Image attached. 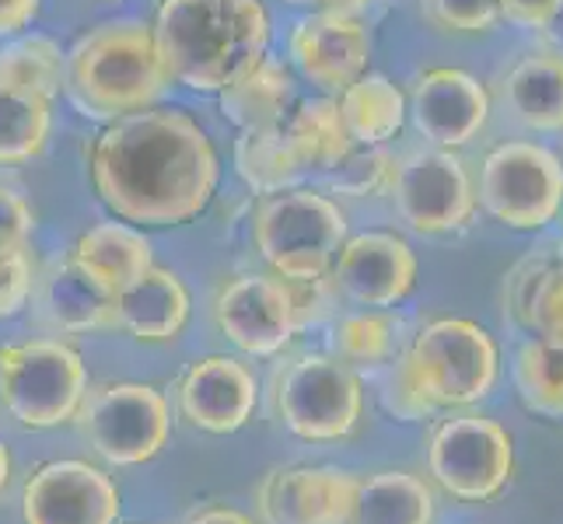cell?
<instances>
[{"mask_svg": "<svg viewBox=\"0 0 563 524\" xmlns=\"http://www.w3.org/2000/svg\"><path fill=\"white\" fill-rule=\"evenodd\" d=\"M85 168L112 218L144 231L197 221L221 186V154L210 133L168 105L99 126L85 144Z\"/></svg>", "mask_w": 563, "mask_h": 524, "instance_id": "obj_1", "label": "cell"}, {"mask_svg": "<svg viewBox=\"0 0 563 524\" xmlns=\"http://www.w3.org/2000/svg\"><path fill=\"white\" fill-rule=\"evenodd\" d=\"M172 85L218 94L269 53L274 22L263 0H162L154 11Z\"/></svg>", "mask_w": 563, "mask_h": 524, "instance_id": "obj_2", "label": "cell"}, {"mask_svg": "<svg viewBox=\"0 0 563 524\" xmlns=\"http://www.w3.org/2000/svg\"><path fill=\"white\" fill-rule=\"evenodd\" d=\"M172 85L158 35L144 18H109L67 49V102L91 123H112L165 99Z\"/></svg>", "mask_w": 563, "mask_h": 524, "instance_id": "obj_3", "label": "cell"}, {"mask_svg": "<svg viewBox=\"0 0 563 524\" xmlns=\"http://www.w3.org/2000/svg\"><path fill=\"white\" fill-rule=\"evenodd\" d=\"M346 242V213L319 189H284L252 213V245L277 277L290 283L333 274Z\"/></svg>", "mask_w": 563, "mask_h": 524, "instance_id": "obj_4", "label": "cell"}, {"mask_svg": "<svg viewBox=\"0 0 563 524\" xmlns=\"http://www.w3.org/2000/svg\"><path fill=\"white\" fill-rule=\"evenodd\" d=\"M88 399L85 357L64 339L0 346V402L25 431H53L77 420Z\"/></svg>", "mask_w": 563, "mask_h": 524, "instance_id": "obj_5", "label": "cell"}, {"mask_svg": "<svg viewBox=\"0 0 563 524\" xmlns=\"http://www.w3.org/2000/svg\"><path fill=\"white\" fill-rule=\"evenodd\" d=\"M277 416L301 441L329 444L357 431L364 388L351 364L333 354H301L277 375Z\"/></svg>", "mask_w": 563, "mask_h": 524, "instance_id": "obj_6", "label": "cell"}, {"mask_svg": "<svg viewBox=\"0 0 563 524\" xmlns=\"http://www.w3.org/2000/svg\"><path fill=\"white\" fill-rule=\"evenodd\" d=\"M479 207L511 231H542L563 213V161L539 141H504L479 168Z\"/></svg>", "mask_w": 563, "mask_h": 524, "instance_id": "obj_7", "label": "cell"}, {"mask_svg": "<svg viewBox=\"0 0 563 524\" xmlns=\"http://www.w3.org/2000/svg\"><path fill=\"white\" fill-rule=\"evenodd\" d=\"M427 395L441 410H470L487 399L500 375V349L479 322L434 319L406 346Z\"/></svg>", "mask_w": 563, "mask_h": 524, "instance_id": "obj_8", "label": "cell"}, {"mask_svg": "<svg viewBox=\"0 0 563 524\" xmlns=\"http://www.w3.org/2000/svg\"><path fill=\"white\" fill-rule=\"evenodd\" d=\"M427 465L444 493L462 503H487L515 476V441L497 420L462 410L434 426Z\"/></svg>", "mask_w": 563, "mask_h": 524, "instance_id": "obj_9", "label": "cell"}, {"mask_svg": "<svg viewBox=\"0 0 563 524\" xmlns=\"http://www.w3.org/2000/svg\"><path fill=\"white\" fill-rule=\"evenodd\" d=\"M77 423L95 455L120 469L158 458L172 437L168 399L144 381H109L95 388L77 413Z\"/></svg>", "mask_w": 563, "mask_h": 524, "instance_id": "obj_10", "label": "cell"}, {"mask_svg": "<svg viewBox=\"0 0 563 524\" xmlns=\"http://www.w3.org/2000/svg\"><path fill=\"white\" fill-rule=\"evenodd\" d=\"M388 197L399 221L423 238H444L465 231L476 218L479 192L465 161L455 150L420 147L396 161V179Z\"/></svg>", "mask_w": 563, "mask_h": 524, "instance_id": "obj_11", "label": "cell"}, {"mask_svg": "<svg viewBox=\"0 0 563 524\" xmlns=\"http://www.w3.org/2000/svg\"><path fill=\"white\" fill-rule=\"evenodd\" d=\"M213 322L242 354L277 357L301 328L295 287L277 274H242L218 290Z\"/></svg>", "mask_w": 563, "mask_h": 524, "instance_id": "obj_12", "label": "cell"}, {"mask_svg": "<svg viewBox=\"0 0 563 524\" xmlns=\"http://www.w3.org/2000/svg\"><path fill=\"white\" fill-rule=\"evenodd\" d=\"M287 64L301 81L340 99L372 67V25L333 8L305 14L287 35Z\"/></svg>", "mask_w": 563, "mask_h": 524, "instance_id": "obj_13", "label": "cell"}, {"mask_svg": "<svg viewBox=\"0 0 563 524\" xmlns=\"http://www.w3.org/2000/svg\"><path fill=\"white\" fill-rule=\"evenodd\" d=\"M120 511L112 476L77 458L38 465L22 487L25 524H120Z\"/></svg>", "mask_w": 563, "mask_h": 524, "instance_id": "obj_14", "label": "cell"}, {"mask_svg": "<svg viewBox=\"0 0 563 524\" xmlns=\"http://www.w3.org/2000/svg\"><path fill=\"white\" fill-rule=\"evenodd\" d=\"M490 112V91L470 70L431 67L410 88V120L431 147L462 150L487 130Z\"/></svg>", "mask_w": 563, "mask_h": 524, "instance_id": "obj_15", "label": "cell"}, {"mask_svg": "<svg viewBox=\"0 0 563 524\" xmlns=\"http://www.w3.org/2000/svg\"><path fill=\"white\" fill-rule=\"evenodd\" d=\"M417 277V252L396 231H361L346 238L333 266V280L346 301L385 312L413 294Z\"/></svg>", "mask_w": 563, "mask_h": 524, "instance_id": "obj_16", "label": "cell"}, {"mask_svg": "<svg viewBox=\"0 0 563 524\" xmlns=\"http://www.w3.org/2000/svg\"><path fill=\"white\" fill-rule=\"evenodd\" d=\"M361 479L333 465H287L266 472L260 514L266 524H351Z\"/></svg>", "mask_w": 563, "mask_h": 524, "instance_id": "obj_17", "label": "cell"}, {"mask_svg": "<svg viewBox=\"0 0 563 524\" xmlns=\"http://www.w3.org/2000/svg\"><path fill=\"white\" fill-rule=\"evenodd\" d=\"M256 375L235 357H203L179 378V410L207 434H235L256 413Z\"/></svg>", "mask_w": 563, "mask_h": 524, "instance_id": "obj_18", "label": "cell"}, {"mask_svg": "<svg viewBox=\"0 0 563 524\" xmlns=\"http://www.w3.org/2000/svg\"><path fill=\"white\" fill-rule=\"evenodd\" d=\"M32 308L56 333L85 336L115 328V294L74 259L70 248L38 269Z\"/></svg>", "mask_w": 563, "mask_h": 524, "instance_id": "obj_19", "label": "cell"}, {"mask_svg": "<svg viewBox=\"0 0 563 524\" xmlns=\"http://www.w3.org/2000/svg\"><path fill=\"white\" fill-rule=\"evenodd\" d=\"M192 312L189 290L179 274L165 266H151L141 280L115 294V328H123L137 343H172Z\"/></svg>", "mask_w": 563, "mask_h": 524, "instance_id": "obj_20", "label": "cell"}, {"mask_svg": "<svg viewBox=\"0 0 563 524\" xmlns=\"http://www.w3.org/2000/svg\"><path fill=\"white\" fill-rule=\"evenodd\" d=\"M218 105L224 120L239 130H269L284 126L298 105L295 67L280 56H263L245 74H239L228 88L218 91Z\"/></svg>", "mask_w": 563, "mask_h": 524, "instance_id": "obj_21", "label": "cell"}, {"mask_svg": "<svg viewBox=\"0 0 563 524\" xmlns=\"http://www.w3.org/2000/svg\"><path fill=\"white\" fill-rule=\"evenodd\" d=\"M500 102L511 120L536 133H563V53L539 49L504 74Z\"/></svg>", "mask_w": 563, "mask_h": 524, "instance_id": "obj_22", "label": "cell"}, {"mask_svg": "<svg viewBox=\"0 0 563 524\" xmlns=\"http://www.w3.org/2000/svg\"><path fill=\"white\" fill-rule=\"evenodd\" d=\"M70 252L95 280L112 290V294L126 290L133 280H141L154 266V252H151L144 227L126 224L120 218L88 227L85 235L70 245Z\"/></svg>", "mask_w": 563, "mask_h": 524, "instance_id": "obj_23", "label": "cell"}, {"mask_svg": "<svg viewBox=\"0 0 563 524\" xmlns=\"http://www.w3.org/2000/svg\"><path fill=\"white\" fill-rule=\"evenodd\" d=\"M504 308L532 336L563 346V263L547 256L521 259L504 283Z\"/></svg>", "mask_w": 563, "mask_h": 524, "instance_id": "obj_24", "label": "cell"}, {"mask_svg": "<svg viewBox=\"0 0 563 524\" xmlns=\"http://www.w3.org/2000/svg\"><path fill=\"white\" fill-rule=\"evenodd\" d=\"M340 112L346 120L354 144L385 147L396 141L406 120H410V94H406L393 77L367 70L340 94Z\"/></svg>", "mask_w": 563, "mask_h": 524, "instance_id": "obj_25", "label": "cell"}, {"mask_svg": "<svg viewBox=\"0 0 563 524\" xmlns=\"http://www.w3.org/2000/svg\"><path fill=\"white\" fill-rule=\"evenodd\" d=\"M287 137L295 144L298 158L308 175H325L333 171L346 154L354 147L351 130L340 112V99L333 94H316V99H305L295 105V112L287 115Z\"/></svg>", "mask_w": 563, "mask_h": 524, "instance_id": "obj_26", "label": "cell"}, {"mask_svg": "<svg viewBox=\"0 0 563 524\" xmlns=\"http://www.w3.org/2000/svg\"><path fill=\"white\" fill-rule=\"evenodd\" d=\"M231 158H235L239 179L256 192V197H274V192L295 189L308 175L284 126L239 130Z\"/></svg>", "mask_w": 563, "mask_h": 524, "instance_id": "obj_27", "label": "cell"}, {"mask_svg": "<svg viewBox=\"0 0 563 524\" xmlns=\"http://www.w3.org/2000/svg\"><path fill=\"white\" fill-rule=\"evenodd\" d=\"M67 81V49L46 32H22L0 43V85L56 102Z\"/></svg>", "mask_w": 563, "mask_h": 524, "instance_id": "obj_28", "label": "cell"}, {"mask_svg": "<svg viewBox=\"0 0 563 524\" xmlns=\"http://www.w3.org/2000/svg\"><path fill=\"white\" fill-rule=\"evenodd\" d=\"M357 524H434V493L413 472H378L361 482Z\"/></svg>", "mask_w": 563, "mask_h": 524, "instance_id": "obj_29", "label": "cell"}, {"mask_svg": "<svg viewBox=\"0 0 563 524\" xmlns=\"http://www.w3.org/2000/svg\"><path fill=\"white\" fill-rule=\"evenodd\" d=\"M515 392L529 413L542 420H563V346L547 339H526L511 360Z\"/></svg>", "mask_w": 563, "mask_h": 524, "instance_id": "obj_30", "label": "cell"}, {"mask_svg": "<svg viewBox=\"0 0 563 524\" xmlns=\"http://www.w3.org/2000/svg\"><path fill=\"white\" fill-rule=\"evenodd\" d=\"M53 102L43 94L0 85V165H25L46 150Z\"/></svg>", "mask_w": 563, "mask_h": 524, "instance_id": "obj_31", "label": "cell"}, {"mask_svg": "<svg viewBox=\"0 0 563 524\" xmlns=\"http://www.w3.org/2000/svg\"><path fill=\"white\" fill-rule=\"evenodd\" d=\"M329 346H333V357L351 364L354 371L393 364L399 354V319L388 315L385 308L351 312V315L336 319Z\"/></svg>", "mask_w": 563, "mask_h": 524, "instance_id": "obj_32", "label": "cell"}, {"mask_svg": "<svg viewBox=\"0 0 563 524\" xmlns=\"http://www.w3.org/2000/svg\"><path fill=\"white\" fill-rule=\"evenodd\" d=\"M393 179H396V161L388 158L385 147L354 144L351 154L325 175V186L340 192V197L364 200V197H382V192H388L393 189Z\"/></svg>", "mask_w": 563, "mask_h": 524, "instance_id": "obj_33", "label": "cell"}, {"mask_svg": "<svg viewBox=\"0 0 563 524\" xmlns=\"http://www.w3.org/2000/svg\"><path fill=\"white\" fill-rule=\"evenodd\" d=\"M382 402L388 416L399 423H420L438 413V405L431 402V395H427V388L417 375L410 349H399L396 360L388 364L385 381H382Z\"/></svg>", "mask_w": 563, "mask_h": 524, "instance_id": "obj_34", "label": "cell"}, {"mask_svg": "<svg viewBox=\"0 0 563 524\" xmlns=\"http://www.w3.org/2000/svg\"><path fill=\"white\" fill-rule=\"evenodd\" d=\"M417 4L427 22L449 35H487L500 22L497 0H417Z\"/></svg>", "mask_w": 563, "mask_h": 524, "instance_id": "obj_35", "label": "cell"}, {"mask_svg": "<svg viewBox=\"0 0 563 524\" xmlns=\"http://www.w3.org/2000/svg\"><path fill=\"white\" fill-rule=\"evenodd\" d=\"M35 277L38 269L29 245L0 248V322L25 312L35 290Z\"/></svg>", "mask_w": 563, "mask_h": 524, "instance_id": "obj_36", "label": "cell"}, {"mask_svg": "<svg viewBox=\"0 0 563 524\" xmlns=\"http://www.w3.org/2000/svg\"><path fill=\"white\" fill-rule=\"evenodd\" d=\"M35 231V213L29 200L11 186H0V248L29 245Z\"/></svg>", "mask_w": 563, "mask_h": 524, "instance_id": "obj_37", "label": "cell"}, {"mask_svg": "<svg viewBox=\"0 0 563 524\" xmlns=\"http://www.w3.org/2000/svg\"><path fill=\"white\" fill-rule=\"evenodd\" d=\"M500 22L521 32H542L563 14V0H497Z\"/></svg>", "mask_w": 563, "mask_h": 524, "instance_id": "obj_38", "label": "cell"}, {"mask_svg": "<svg viewBox=\"0 0 563 524\" xmlns=\"http://www.w3.org/2000/svg\"><path fill=\"white\" fill-rule=\"evenodd\" d=\"M38 11H43V0H0V43L29 32Z\"/></svg>", "mask_w": 563, "mask_h": 524, "instance_id": "obj_39", "label": "cell"}, {"mask_svg": "<svg viewBox=\"0 0 563 524\" xmlns=\"http://www.w3.org/2000/svg\"><path fill=\"white\" fill-rule=\"evenodd\" d=\"M186 524H256L252 517H245L242 511L235 508H207L200 514H192Z\"/></svg>", "mask_w": 563, "mask_h": 524, "instance_id": "obj_40", "label": "cell"}, {"mask_svg": "<svg viewBox=\"0 0 563 524\" xmlns=\"http://www.w3.org/2000/svg\"><path fill=\"white\" fill-rule=\"evenodd\" d=\"M8 482H11V451H8V444L0 441V493L8 490Z\"/></svg>", "mask_w": 563, "mask_h": 524, "instance_id": "obj_41", "label": "cell"}, {"mask_svg": "<svg viewBox=\"0 0 563 524\" xmlns=\"http://www.w3.org/2000/svg\"><path fill=\"white\" fill-rule=\"evenodd\" d=\"M284 4H290V8H316V11H322V8H333L336 0H284Z\"/></svg>", "mask_w": 563, "mask_h": 524, "instance_id": "obj_42", "label": "cell"}, {"mask_svg": "<svg viewBox=\"0 0 563 524\" xmlns=\"http://www.w3.org/2000/svg\"><path fill=\"white\" fill-rule=\"evenodd\" d=\"M556 263H563V235H560V242H556Z\"/></svg>", "mask_w": 563, "mask_h": 524, "instance_id": "obj_43", "label": "cell"}]
</instances>
